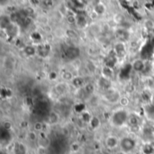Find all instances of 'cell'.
<instances>
[{
    "instance_id": "1",
    "label": "cell",
    "mask_w": 154,
    "mask_h": 154,
    "mask_svg": "<svg viewBox=\"0 0 154 154\" xmlns=\"http://www.w3.org/2000/svg\"><path fill=\"white\" fill-rule=\"evenodd\" d=\"M129 115L125 110H118L114 113L112 116V123L116 126H121L125 125L126 122H128Z\"/></svg>"
},
{
    "instance_id": "2",
    "label": "cell",
    "mask_w": 154,
    "mask_h": 154,
    "mask_svg": "<svg viewBox=\"0 0 154 154\" xmlns=\"http://www.w3.org/2000/svg\"><path fill=\"white\" fill-rule=\"evenodd\" d=\"M120 146H121L122 152H126V153L130 152L135 147V141L130 137H125L120 141Z\"/></svg>"
},
{
    "instance_id": "3",
    "label": "cell",
    "mask_w": 154,
    "mask_h": 154,
    "mask_svg": "<svg viewBox=\"0 0 154 154\" xmlns=\"http://www.w3.org/2000/svg\"><path fill=\"white\" fill-rule=\"evenodd\" d=\"M116 62H117V57H116V54L115 51L110 52L105 59L106 67H108L110 69H113L116 66Z\"/></svg>"
},
{
    "instance_id": "4",
    "label": "cell",
    "mask_w": 154,
    "mask_h": 154,
    "mask_svg": "<svg viewBox=\"0 0 154 154\" xmlns=\"http://www.w3.org/2000/svg\"><path fill=\"white\" fill-rule=\"evenodd\" d=\"M107 101L111 102V103H116L120 99V94L117 90H114V89H109L106 91V95H105Z\"/></svg>"
},
{
    "instance_id": "5",
    "label": "cell",
    "mask_w": 154,
    "mask_h": 154,
    "mask_svg": "<svg viewBox=\"0 0 154 154\" xmlns=\"http://www.w3.org/2000/svg\"><path fill=\"white\" fill-rule=\"evenodd\" d=\"M76 22H77L78 26L80 27V28H83V27H85L87 25L88 19H87V15L84 13V11L79 10L78 12V14L76 16Z\"/></svg>"
},
{
    "instance_id": "6",
    "label": "cell",
    "mask_w": 154,
    "mask_h": 154,
    "mask_svg": "<svg viewBox=\"0 0 154 154\" xmlns=\"http://www.w3.org/2000/svg\"><path fill=\"white\" fill-rule=\"evenodd\" d=\"M116 36L119 40V42H127L130 39V33L125 29H118V30H116Z\"/></svg>"
},
{
    "instance_id": "7",
    "label": "cell",
    "mask_w": 154,
    "mask_h": 154,
    "mask_svg": "<svg viewBox=\"0 0 154 154\" xmlns=\"http://www.w3.org/2000/svg\"><path fill=\"white\" fill-rule=\"evenodd\" d=\"M66 56L69 59V60H75L77 59L79 54H80V51L78 47L75 46H70L66 50Z\"/></svg>"
},
{
    "instance_id": "8",
    "label": "cell",
    "mask_w": 154,
    "mask_h": 154,
    "mask_svg": "<svg viewBox=\"0 0 154 154\" xmlns=\"http://www.w3.org/2000/svg\"><path fill=\"white\" fill-rule=\"evenodd\" d=\"M115 52L118 57H125L126 51H125V46L123 42H117L115 45Z\"/></svg>"
},
{
    "instance_id": "9",
    "label": "cell",
    "mask_w": 154,
    "mask_h": 154,
    "mask_svg": "<svg viewBox=\"0 0 154 154\" xmlns=\"http://www.w3.org/2000/svg\"><path fill=\"white\" fill-rule=\"evenodd\" d=\"M37 53L41 57H46L50 53V47L47 44H41L37 48Z\"/></svg>"
},
{
    "instance_id": "10",
    "label": "cell",
    "mask_w": 154,
    "mask_h": 154,
    "mask_svg": "<svg viewBox=\"0 0 154 154\" xmlns=\"http://www.w3.org/2000/svg\"><path fill=\"white\" fill-rule=\"evenodd\" d=\"M133 69V65L131 64H127L125 65V67L122 68L121 71H120V78L123 79H127L129 76H130V73H131V69Z\"/></svg>"
},
{
    "instance_id": "11",
    "label": "cell",
    "mask_w": 154,
    "mask_h": 154,
    "mask_svg": "<svg viewBox=\"0 0 154 154\" xmlns=\"http://www.w3.org/2000/svg\"><path fill=\"white\" fill-rule=\"evenodd\" d=\"M98 85H99V87L101 88H103V89L107 91L111 88V81L108 79L105 78V77H101L99 79V80H98Z\"/></svg>"
},
{
    "instance_id": "12",
    "label": "cell",
    "mask_w": 154,
    "mask_h": 154,
    "mask_svg": "<svg viewBox=\"0 0 154 154\" xmlns=\"http://www.w3.org/2000/svg\"><path fill=\"white\" fill-rule=\"evenodd\" d=\"M144 113L150 120L154 121V104L146 105L144 106Z\"/></svg>"
},
{
    "instance_id": "13",
    "label": "cell",
    "mask_w": 154,
    "mask_h": 154,
    "mask_svg": "<svg viewBox=\"0 0 154 154\" xmlns=\"http://www.w3.org/2000/svg\"><path fill=\"white\" fill-rule=\"evenodd\" d=\"M118 144V140L116 137H114V136H110L106 139V145L108 149L110 150H113L115 149Z\"/></svg>"
},
{
    "instance_id": "14",
    "label": "cell",
    "mask_w": 154,
    "mask_h": 154,
    "mask_svg": "<svg viewBox=\"0 0 154 154\" xmlns=\"http://www.w3.org/2000/svg\"><path fill=\"white\" fill-rule=\"evenodd\" d=\"M5 32H6V34L11 37V38H14V36H16L17 32H18V29H17V26H15L14 23H11L6 29H5Z\"/></svg>"
},
{
    "instance_id": "15",
    "label": "cell",
    "mask_w": 154,
    "mask_h": 154,
    "mask_svg": "<svg viewBox=\"0 0 154 154\" xmlns=\"http://www.w3.org/2000/svg\"><path fill=\"white\" fill-rule=\"evenodd\" d=\"M133 69L137 71V72H140V71H144V69H145V63L142 60H135L133 64Z\"/></svg>"
},
{
    "instance_id": "16",
    "label": "cell",
    "mask_w": 154,
    "mask_h": 154,
    "mask_svg": "<svg viewBox=\"0 0 154 154\" xmlns=\"http://www.w3.org/2000/svg\"><path fill=\"white\" fill-rule=\"evenodd\" d=\"M11 19L9 16H2L0 19V25L3 29H6L11 24Z\"/></svg>"
},
{
    "instance_id": "17",
    "label": "cell",
    "mask_w": 154,
    "mask_h": 154,
    "mask_svg": "<svg viewBox=\"0 0 154 154\" xmlns=\"http://www.w3.org/2000/svg\"><path fill=\"white\" fill-rule=\"evenodd\" d=\"M0 137H1V141L3 143L4 142H8L10 140V138H11L9 131L5 129V128H2L1 129V135H0Z\"/></svg>"
},
{
    "instance_id": "18",
    "label": "cell",
    "mask_w": 154,
    "mask_h": 154,
    "mask_svg": "<svg viewBox=\"0 0 154 154\" xmlns=\"http://www.w3.org/2000/svg\"><path fill=\"white\" fill-rule=\"evenodd\" d=\"M128 123L131 126L136 127L139 124V118L135 115H130L128 118Z\"/></svg>"
},
{
    "instance_id": "19",
    "label": "cell",
    "mask_w": 154,
    "mask_h": 154,
    "mask_svg": "<svg viewBox=\"0 0 154 154\" xmlns=\"http://www.w3.org/2000/svg\"><path fill=\"white\" fill-rule=\"evenodd\" d=\"M26 153V149L23 144L22 143H17L14 147V154H25Z\"/></svg>"
},
{
    "instance_id": "20",
    "label": "cell",
    "mask_w": 154,
    "mask_h": 154,
    "mask_svg": "<svg viewBox=\"0 0 154 154\" xmlns=\"http://www.w3.org/2000/svg\"><path fill=\"white\" fill-rule=\"evenodd\" d=\"M24 52H25V54L26 55H28V56H32V55H34L36 52H37V49H35L33 46H32V45H27V46H25V48H24Z\"/></svg>"
},
{
    "instance_id": "21",
    "label": "cell",
    "mask_w": 154,
    "mask_h": 154,
    "mask_svg": "<svg viewBox=\"0 0 154 154\" xmlns=\"http://www.w3.org/2000/svg\"><path fill=\"white\" fill-rule=\"evenodd\" d=\"M94 11L97 14H103L105 13V11H106V7L102 4L94 5Z\"/></svg>"
},
{
    "instance_id": "22",
    "label": "cell",
    "mask_w": 154,
    "mask_h": 154,
    "mask_svg": "<svg viewBox=\"0 0 154 154\" xmlns=\"http://www.w3.org/2000/svg\"><path fill=\"white\" fill-rule=\"evenodd\" d=\"M102 74H103V77L109 79L110 78L113 77V69L108 67H105L102 70Z\"/></svg>"
},
{
    "instance_id": "23",
    "label": "cell",
    "mask_w": 154,
    "mask_h": 154,
    "mask_svg": "<svg viewBox=\"0 0 154 154\" xmlns=\"http://www.w3.org/2000/svg\"><path fill=\"white\" fill-rule=\"evenodd\" d=\"M72 83H73V85H74L76 88H80V87L83 86L84 80H83L81 78H75V79H73Z\"/></svg>"
},
{
    "instance_id": "24",
    "label": "cell",
    "mask_w": 154,
    "mask_h": 154,
    "mask_svg": "<svg viewBox=\"0 0 154 154\" xmlns=\"http://www.w3.org/2000/svg\"><path fill=\"white\" fill-rule=\"evenodd\" d=\"M90 125L93 128H97L100 125V120L97 116H93L90 121Z\"/></svg>"
},
{
    "instance_id": "25",
    "label": "cell",
    "mask_w": 154,
    "mask_h": 154,
    "mask_svg": "<svg viewBox=\"0 0 154 154\" xmlns=\"http://www.w3.org/2000/svg\"><path fill=\"white\" fill-rule=\"evenodd\" d=\"M154 148L152 144H146L143 147V152L145 154H152L153 153Z\"/></svg>"
},
{
    "instance_id": "26",
    "label": "cell",
    "mask_w": 154,
    "mask_h": 154,
    "mask_svg": "<svg viewBox=\"0 0 154 154\" xmlns=\"http://www.w3.org/2000/svg\"><path fill=\"white\" fill-rule=\"evenodd\" d=\"M49 117H50V122L52 123V124H54V123H56L58 121V116L54 112H51L49 114Z\"/></svg>"
},
{
    "instance_id": "27",
    "label": "cell",
    "mask_w": 154,
    "mask_h": 154,
    "mask_svg": "<svg viewBox=\"0 0 154 154\" xmlns=\"http://www.w3.org/2000/svg\"><path fill=\"white\" fill-rule=\"evenodd\" d=\"M92 119V116L89 115V113L88 112H84L82 114V120H84L85 122H90Z\"/></svg>"
},
{
    "instance_id": "28",
    "label": "cell",
    "mask_w": 154,
    "mask_h": 154,
    "mask_svg": "<svg viewBox=\"0 0 154 154\" xmlns=\"http://www.w3.org/2000/svg\"><path fill=\"white\" fill-rule=\"evenodd\" d=\"M85 90H86L87 93L90 94V93H92L94 91V86L92 84H87V86L85 88Z\"/></svg>"
},
{
    "instance_id": "29",
    "label": "cell",
    "mask_w": 154,
    "mask_h": 154,
    "mask_svg": "<svg viewBox=\"0 0 154 154\" xmlns=\"http://www.w3.org/2000/svg\"><path fill=\"white\" fill-rule=\"evenodd\" d=\"M34 129L36 131H41L42 129V124L41 122H36L34 124Z\"/></svg>"
},
{
    "instance_id": "30",
    "label": "cell",
    "mask_w": 154,
    "mask_h": 154,
    "mask_svg": "<svg viewBox=\"0 0 154 154\" xmlns=\"http://www.w3.org/2000/svg\"><path fill=\"white\" fill-rule=\"evenodd\" d=\"M31 22H32V20H31V18H30V17L28 16V17H27L26 19H24V21L23 22V24L24 26H28V25H29V24L31 23Z\"/></svg>"
},
{
    "instance_id": "31",
    "label": "cell",
    "mask_w": 154,
    "mask_h": 154,
    "mask_svg": "<svg viewBox=\"0 0 154 154\" xmlns=\"http://www.w3.org/2000/svg\"><path fill=\"white\" fill-rule=\"evenodd\" d=\"M28 138L31 140V141H34V140H36V134H34V133H30L29 134V135H28Z\"/></svg>"
},
{
    "instance_id": "32",
    "label": "cell",
    "mask_w": 154,
    "mask_h": 154,
    "mask_svg": "<svg viewBox=\"0 0 154 154\" xmlns=\"http://www.w3.org/2000/svg\"><path fill=\"white\" fill-rule=\"evenodd\" d=\"M38 154H46V151H45V147L41 146L38 149Z\"/></svg>"
},
{
    "instance_id": "33",
    "label": "cell",
    "mask_w": 154,
    "mask_h": 154,
    "mask_svg": "<svg viewBox=\"0 0 154 154\" xmlns=\"http://www.w3.org/2000/svg\"><path fill=\"white\" fill-rule=\"evenodd\" d=\"M68 21L71 23H74V22H76V17H74V16H72V15H69V16H68Z\"/></svg>"
},
{
    "instance_id": "34",
    "label": "cell",
    "mask_w": 154,
    "mask_h": 154,
    "mask_svg": "<svg viewBox=\"0 0 154 154\" xmlns=\"http://www.w3.org/2000/svg\"><path fill=\"white\" fill-rule=\"evenodd\" d=\"M3 128H5V129H6V130H9V129L11 128V124H10V123H5Z\"/></svg>"
},
{
    "instance_id": "35",
    "label": "cell",
    "mask_w": 154,
    "mask_h": 154,
    "mask_svg": "<svg viewBox=\"0 0 154 154\" xmlns=\"http://www.w3.org/2000/svg\"><path fill=\"white\" fill-rule=\"evenodd\" d=\"M121 103H122V105L123 106H126L127 104H128V100H127V98H121Z\"/></svg>"
},
{
    "instance_id": "36",
    "label": "cell",
    "mask_w": 154,
    "mask_h": 154,
    "mask_svg": "<svg viewBox=\"0 0 154 154\" xmlns=\"http://www.w3.org/2000/svg\"><path fill=\"white\" fill-rule=\"evenodd\" d=\"M50 78H51V79H54L56 78V74H55V73H52L51 75L50 74Z\"/></svg>"
},
{
    "instance_id": "37",
    "label": "cell",
    "mask_w": 154,
    "mask_h": 154,
    "mask_svg": "<svg viewBox=\"0 0 154 154\" xmlns=\"http://www.w3.org/2000/svg\"><path fill=\"white\" fill-rule=\"evenodd\" d=\"M116 154H126V152H117Z\"/></svg>"
}]
</instances>
